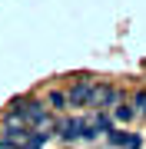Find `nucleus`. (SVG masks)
Wrapping results in <instances>:
<instances>
[{"instance_id":"nucleus-1","label":"nucleus","mask_w":146,"mask_h":149,"mask_svg":"<svg viewBox=\"0 0 146 149\" xmlns=\"http://www.w3.org/2000/svg\"><path fill=\"white\" fill-rule=\"evenodd\" d=\"M90 123V116L83 113H60L53 123V139L60 143H83V126Z\"/></svg>"},{"instance_id":"nucleus-2","label":"nucleus","mask_w":146,"mask_h":149,"mask_svg":"<svg viewBox=\"0 0 146 149\" xmlns=\"http://www.w3.org/2000/svg\"><path fill=\"white\" fill-rule=\"evenodd\" d=\"M119 100H126V93L119 86L106 83V80H93V90H90V100H87V109L96 113V109H113Z\"/></svg>"},{"instance_id":"nucleus-3","label":"nucleus","mask_w":146,"mask_h":149,"mask_svg":"<svg viewBox=\"0 0 146 149\" xmlns=\"http://www.w3.org/2000/svg\"><path fill=\"white\" fill-rule=\"evenodd\" d=\"M7 106L20 113V116L27 119V126H37V123H40V119H43L47 113H50V109L43 106V100H40V96H33V93H20V96H13Z\"/></svg>"},{"instance_id":"nucleus-4","label":"nucleus","mask_w":146,"mask_h":149,"mask_svg":"<svg viewBox=\"0 0 146 149\" xmlns=\"http://www.w3.org/2000/svg\"><path fill=\"white\" fill-rule=\"evenodd\" d=\"M90 90H93V80H90V76H76V80H70V86H66V103H70V109H87Z\"/></svg>"},{"instance_id":"nucleus-5","label":"nucleus","mask_w":146,"mask_h":149,"mask_svg":"<svg viewBox=\"0 0 146 149\" xmlns=\"http://www.w3.org/2000/svg\"><path fill=\"white\" fill-rule=\"evenodd\" d=\"M40 100H43V106L50 113H57V116H60V113H70V103H66V90H63V86H47Z\"/></svg>"},{"instance_id":"nucleus-6","label":"nucleus","mask_w":146,"mask_h":149,"mask_svg":"<svg viewBox=\"0 0 146 149\" xmlns=\"http://www.w3.org/2000/svg\"><path fill=\"white\" fill-rule=\"evenodd\" d=\"M0 129H3V133H17V129H27V119H23L17 109H10V106H7L3 113H0Z\"/></svg>"},{"instance_id":"nucleus-7","label":"nucleus","mask_w":146,"mask_h":149,"mask_svg":"<svg viewBox=\"0 0 146 149\" xmlns=\"http://www.w3.org/2000/svg\"><path fill=\"white\" fill-rule=\"evenodd\" d=\"M90 123L96 126V133H103V136H106L110 129H116V123H113V113H110V109H96V113H90Z\"/></svg>"},{"instance_id":"nucleus-8","label":"nucleus","mask_w":146,"mask_h":149,"mask_svg":"<svg viewBox=\"0 0 146 149\" xmlns=\"http://www.w3.org/2000/svg\"><path fill=\"white\" fill-rule=\"evenodd\" d=\"M110 113H113V123H123V126L136 119V113H133V106H130V96H126V100H119Z\"/></svg>"},{"instance_id":"nucleus-9","label":"nucleus","mask_w":146,"mask_h":149,"mask_svg":"<svg viewBox=\"0 0 146 149\" xmlns=\"http://www.w3.org/2000/svg\"><path fill=\"white\" fill-rule=\"evenodd\" d=\"M130 106L140 119H146V90H133L130 93Z\"/></svg>"},{"instance_id":"nucleus-10","label":"nucleus","mask_w":146,"mask_h":149,"mask_svg":"<svg viewBox=\"0 0 146 149\" xmlns=\"http://www.w3.org/2000/svg\"><path fill=\"white\" fill-rule=\"evenodd\" d=\"M123 149H143V136L126 129V143H123Z\"/></svg>"},{"instance_id":"nucleus-11","label":"nucleus","mask_w":146,"mask_h":149,"mask_svg":"<svg viewBox=\"0 0 146 149\" xmlns=\"http://www.w3.org/2000/svg\"><path fill=\"white\" fill-rule=\"evenodd\" d=\"M0 149H17V146H13V143H10L7 136H0Z\"/></svg>"},{"instance_id":"nucleus-12","label":"nucleus","mask_w":146,"mask_h":149,"mask_svg":"<svg viewBox=\"0 0 146 149\" xmlns=\"http://www.w3.org/2000/svg\"><path fill=\"white\" fill-rule=\"evenodd\" d=\"M0 136H3V129H0Z\"/></svg>"}]
</instances>
